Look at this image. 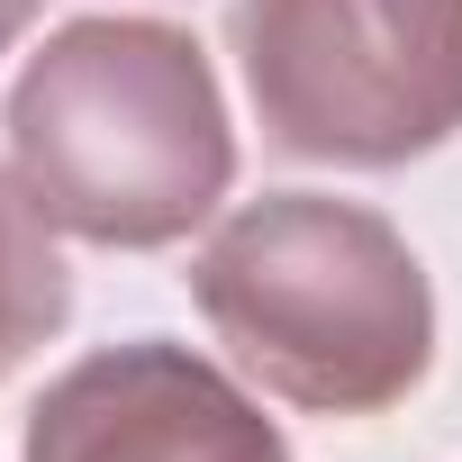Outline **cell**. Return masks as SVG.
<instances>
[{"instance_id":"5b68a950","label":"cell","mask_w":462,"mask_h":462,"mask_svg":"<svg viewBox=\"0 0 462 462\" xmlns=\"http://www.w3.org/2000/svg\"><path fill=\"white\" fill-rule=\"evenodd\" d=\"M73 318V273L55 254V217L28 199L19 172H0V372H19Z\"/></svg>"},{"instance_id":"8992f818","label":"cell","mask_w":462,"mask_h":462,"mask_svg":"<svg viewBox=\"0 0 462 462\" xmlns=\"http://www.w3.org/2000/svg\"><path fill=\"white\" fill-rule=\"evenodd\" d=\"M28 19H37V0H0V55L28 37Z\"/></svg>"},{"instance_id":"6da1fadb","label":"cell","mask_w":462,"mask_h":462,"mask_svg":"<svg viewBox=\"0 0 462 462\" xmlns=\"http://www.w3.org/2000/svg\"><path fill=\"white\" fill-rule=\"evenodd\" d=\"M10 172L55 236L163 254L217 217L236 181L217 73L172 19H73L10 82Z\"/></svg>"},{"instance_id":"277c9868","label":"cell","mask_w":462,"mask_h":462,"mask_svg":"<svg viewBox=\"0 0 462 462\" xmlns=\"http://www.w3.org/2000/svg\"><path fill=\"white\" fill-rule=\"evenodd\" d=\"M28 462H291V444L236 372L172 336H127L37 390Z\"/></svg>"},{"instance_id":"7a4b0ae2","label":"cell","mask_w":462,"mask_h":462,"mask_svg":"<svg viewBox=\"0 0 462 462\" xmlns=\"http://www.w3.org/2000/svg\"><path fill=\"white\" fill-rule=\"evenodd\" d=\"M208 336L309 417H381L435 363V291L408 236L327 190H263L190 254Z\"/></svg>"},{"instance_id":"3957f363","label":"cell","mask_w":462,"mask_h":462,"mask_svg":"<svg viewBox=\"0 0 462 462\" xmlns=\"http://www.w3.org/2000/svg\"><path fill=\"white\" fill-rule=\"evenodd\" d=\"M226 37L300 163L390 172L462 127V0H236Z\"/></svg>"}]
</instances>
